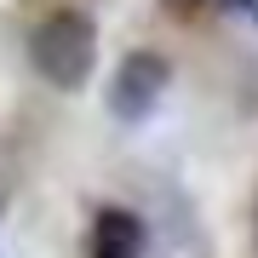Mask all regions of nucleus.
Wrapping results in <instances>:
<instances>
[{"mask_svg":"<svg viewBox=\"0 0 258 258\" xmlns=\"http://www.w3.org/2000/svg\"><path fill=\"white\" fill-rule=\"evenodd\" d=\"M29 63L46 86L57 92H81L86 81H92V63H98V23L86 18V12H52V18L35 23V35H29Z\"/></svg>","mask_w":258,"mask_h":258,"instance_id":"nucleus-1","label":"nucleus"},{"mask_svg":"<svg viewBox=\"0 0 258 258\" xmlns=\"http://www.w3.org/2000/svg\"><path fill=\"white\" fill-rule=\"evenodd\" d=\"M92 258H144V224L120 207H103L92 224Z\"/></svg>","mask_w":258,"mask_h":258,"instance_id":"nucleus-3","label":"nucleus"},{"mask_svg":"<svg viewBox=\"0 0 258 258\" xmlns=\"http://www.w3.org/2000/svg\"><path fill=\"white\" fill-rule=\"evenodd\" d=\"M172 18H184V23H195V18H207V12H218V0H161Z\"/></svg>","mask_w":258,"mask_h":258,"instance_id":"nucleus-4","label":"nucleus"},{"mask_svg":"<svg viewBox=\"0 0 258 258\" xmlns=\"http://www.w3.org/2000/svg\"><path fill=\"white\" fill-rule=\"evenodd\" d=\"M166 81H172V63H166L161 52H149V46L126 52L120 69H115V81H109V115L115 120H144L161 103Z\"/></svg>","mask_w":258,"mask_h":258,"instance_id":"nucleus-2","label":"nucleus"},{"mask_svg":"<svg viewBox=\"0 0 258 258\" xmlns=\"http://www.w3.org/2000/svg\"><path fill=\"white\" fill-rule=\"evenodd\" d=\"M218 6H235V12H241V18H247V23L258 29V0H218Z\"/></svg>","mask_w":258,"mask_h":258,"instance_id":"nucleus-5","label":"nucleus"}]
</instances>
